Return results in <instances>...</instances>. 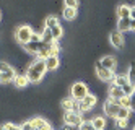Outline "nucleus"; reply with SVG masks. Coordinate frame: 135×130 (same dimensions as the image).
I'll list each match as a JSON object with an SVG mask.
<instances>
[{"label":"nucleus","mask_w":135,"mask_h":130,"mask_svg":"<svg viewBox=\"0 0 135 130\" xmlns=\"http://www.w3.org/2000/svg\"><path fill=\"white\" fill-rule=\"evenodd\" d=\"M46 72H49L46 67V60L42 59H34L31 62V65L28 67V72H26V76L31 83H39L41 80L44 78Z\"/></svg>","instance_id":"obj_1"},{"label":"nucleus","mask_w":135,"mask_h":130,"mask_svg":"<svg viewBox=\"0 0 135 130\" xmlns=\"http://www.w3.org/2000/svg\"><path fill=\"white\" fill-rule=\"evenodd\" d=\"M33 28L31 26H28V25H23V26H18L16 28V31H15V39L18 42H20L21 46L28 44V42H31V39H33Z\"/></svg>","instance_id":"obj_2"},{"label":"nucleus","mask_w":135,"mask_h":130,"mask_svg":"<svg viewBox=\"0 0 135 130\" xmlns=\"http://www.w3.org/2000/svg\"><path fill=\"white\" fill-rule=\"evenodd\" d=\"M88 94H90V89L86 86V83H83V81H75L70 88V96L73 99H76V101H81V99Z\"/></svg>","instance_id":"obj_3"},{"label":"nucleus","mask_w":135,"mask_h":130,"mask_svg":"<svg viewBox=\"0 0 135 130\" xmlns=\"http://www.w3.org/2000/svg\"><path fill=\"white\" fill-rule=\"evenodd\" d=\"M119 111H120V104L117 103V101H114V99H108V101L104 103V106H103V112H104V115L106 117H111V119H117V115H119Z\"/></svg>","instance_id":"obj_4"},{"label":"nucleus","mask_w":135,"mask_h":130,"mask_svg":"<svg viewBox=\"0 0 135 130\" xmlns=\"http://www.w3.org/2000/svg\"><path fill=\"white\" fill-rule=\"evenodd\" d=\"M96 76H98L101 81H108V83H112L114 81V78H115V73H114V70H109V68H106L99 64V60L96 62Z\"/></svg>","instance_id":"obj_5"},{"label":"nucleus","mask_w":135,"mask_h":130,"mask_svg":"<svg viewBox=\"0 0 135 130\" xmlns=\"http://www.w3.org/2000/svg\"><path fill=\"white\" fill-rule=\"evenodd\" d=\"M0 70H2V75H0V81H2V83L15 81L16 72H15V68L12 65H8L7 62H2V64H0Z\"/></svg>","instance_id":"obj_6"},{"label":"nucleus","mask_w":135,"mask_h":130,"mask_svg":"<svg viewBox=\"0 0 135 130\" xmlns=\"http://www.w3.org/2000/svg\"><path fill=\"white\" fill-rule=\"evenodd\" d=\"M83 122H85V119H83L81 114H76V112H72V111L64 112V124L72 125V127H80Z\"/></svg>","instance_id":"obj_7"},{"label":"nucleus","mask_w":135,"mask_h":130,"mask_svg":"<svg viewBox=\"0 0 135 130\" xmlns=\"http://www.w3.org/2000/svg\"><path fill=\"white\" fill-rule=\"evenodd\" d=\"M96 103H98V98H96V94L90 93L88 96H85L81 101H80V106H81V114H83V112H90L91 109L96 106Z\"/></svg>","instance_id":"obj_8"},{"label":"nucleus","mask_w":135,"mask_h":130,"mask_svg":"<svg viewBox=\"0 0 135 130\" xmlns=\"http://www.w3.org/2000/svg\"><path fill=\"white\" fill-rule=\"evenodd\" d=\"M44 46H46V42H42V41H31V42L25 44L23 49H25V52H28V54H31V55H36V57H37V54L42 51Z\"/></svg>","instance_id":"obj_9"},{"label":"nucleus","mask_w":135,"mask_h":130,"mask_svg":"<svg viewBox=\"0 0 135 130\" xmlns=\"http://www.w3.org/2000/svg\"><path fill=\"white\" fill-rule=\"evenodd\" d=\"M109 42L115 49H122L124 47V36H122V33L119 31V29L111 31V34H109Z\"/></svg>","instance_id":"obj_10"},{"label":"nucleus","mask_w":135,"mask_h":130,"mask_svg":"<svg viewBox=\"0 0 135 130\" xmlns=\"http://www.w3.org/2000/svg\"><path fill=\"white\" fill-rule=\"evenodd\" d=\"M124 96H125L124 89H122L120 86H117V85H114V83H112V85H111V88H109V98L119 103V99H122Z\"/></svg>","instance_id":"obj_11"},{"label":"nucleus","mask_w":135,"mask_h":130,"mask_svg":"<svg viewBox=\"0 0 135 130\" xmlns=\"http://www.w3.org/2000/svg\"><path fill=\"white\" fill-rule=\"evenodd\" d=\"M132 21H133L132 18H119L117 29H119L120 33H124V31H132Z\"/></svg>","instance_id":"obj_12"},{"label":"nucleus","mask_w":135,"mask_h":130,"mask_svg":"<svg viewBox=\"0 0 135 130\" xmlns=\"http://www.w3.org/2000/svg\"><path fill=\"white\" fill-rule=\"evenodd\" d=\"M99 64L103 67H106V68H109V70H115L117 60H115V57H112V55H104L101 60H99Z\"/></svg>","instance_id":"obj_13"},{"label":"nucleus","mask_w":135,"mask_h":130,"mask_svg":"<svg viewBox=\"0 0 135 130\" xmlns=\"http://www.w3.org/2000/svg\"><path fill=\"white\" fill-rule=\"evenodd\" d=\"M60 65V60H59V55H51L46 59V67L49 72H54V70H57V67Z\"/></svg>","instance_id":"obj_14"},{"label":"nucleus","mask_w":135,"mask_h":130,"mask_svg":"<svg viewBox=\"0 0 135 130\" xmlns=\"http://www.w3.org/2000/svg\"><path fill=\"white\" fill-rule=\"evenodd\" d=\"M117 15H119V18H132V7L120 3L117 7Z\"/></svg>","instance_id":"obj_15"},{"label":"nucleus","mask_w":135,"mask_h":130,"mask_svg":"<svg viewBox=\"0 0 135 130\" xmlns=\"http://www.w3.org/2000/svg\"><path fill=\"white\" fill-rule=\"evenodd\" d=\"M31 81L28 80V76L26 75H16V78H15V81H13V85L16 86V88H20V89H23V88H26L28 85H30Z\"/></svg>","instance_id":"obj_16"},{"label":"nucleus","mask_w":135,"mask_h":130,"mask_svg":"<svg viewBox=\"0 0 135 130\" xmlns=\"http://www.w3.org/2000/svg\"><path fill=\"white\" fill-rule=\"evenodd\" d=\"M78 15V8H72V7H64V18L67 21H72Z\"/></svg>","instance_id":"obj_17"},{"label":"nucleus","mask_w":135,"mask_h":130,"mask_svg":"<svg viewBox=\"0 0 135 130\" xmlns=\"http://www.w3.org/2000/svg\"><path fill=\"white\" fill-rule=\"evenodd\" d=\"M91 124H93V127L96 130H104L106 128V119L103 115H94L91 119Z\"/></svg>","instance_id":"obj_18"},{"label":"nucleus","mask_w":135,"mask_h":130,"mask_svg":"<svg viewBox=\"0 0 135 130\" xmlns=\"http://www.w3.org/2000/svg\"><path fill=\"white\" fill-rule=\"evenodd\" d=\"M114 85H117V86H120V88H124L125 85H129L130 81H129V75L127 73H120V75H115V78H114V81H112Z\"/></svg>","instance_id":"obj_19"},{"label":"nucleus","mask_w":135,"mask_h":130,"mask_svg":"<svg viewBox=\"0 0 135 130\" xmlns=\"http://www.w3.org/2000/svg\"><path fill=\"white\" fill-rule=\"evenodd\" d=\"M41 41L42 42H46V44H52L55 39H54V36H52V31L49 28H44L42 29V33H41Z\"/></svg>","instance_id":"obj_20"},{"label":"nucleus","mask_w":135,"mask_h":130,"mask_svg":"<svg viewBox=\"0 0 135 130\" xmlns=\"http://www.w3.org/2000/svg\"><path fill=\"white\" fill-rule=\"evenodd\" d=\"M30 121H31L33 127H34V128H37V130L44 128V127H46L47 124H49V122H47V121H46L44 117H33V119H30Z\"/></svg>","instance_id":"obj_21"},{"label":"nucleus","mask_w":135,"mask_h":130,"mask_svg":"<svg viewBox=\"0 0 135 130\" xmlns=\"http://www.w3.org/2000/svg\"><path fill=\"white\" fill-rule=\"evenodd\" d=\"M60 107L64 109V112L72 111V107H73V98L70 96L69 99H62V101H60Z\"/></svg>","instance_id":"obj_22"},{"label":"nucleus","mask_w":135,"mask_h":130,"mask_svg":"<svg viewBox=\"0 0 135 130\" xmlns=\"http://www.w3.org/2000/svg\"><path fill=\"white\" fill-rule=\"evenodd\" d=\"M129 122H130V119H115L114 121L115 128H119V130H125L129 127Z\"/></svg>","instance_id":"obj_23"},{"label":"nucleus","mask_w":135,"mask_h":130,"mask_svg":"<svg viewBox=\"0 0 135 130\" xmlns=\"http://www.w3.org/2000/svg\"><path fill=\"white\" fill-rule=\"evenodd\" d=\"M55 26H59V20H57L55 16H47L46 18V28H49V29H52V28H55Z\"/></svg>","instance_id":"obj_24"},{"label":"nucleus","mask_w":135,"mask_h":130,"mask_svg":"<svg viewBox=\"0 0 135 130\" xmlns=\"http://www.w3.org/2000/svg\"><path fill=\"white\" fill-rule=\"evenodd\" d=\"M51 31H52V36H54L55 41H59V39L64 36V28H62L60 25H59V26H55V28H52Z\"/></svg>","instance_id":"obj_25"},{"label":"nucleus","mask_w":135,"mask_h":130,"mask_svg":"<svg viewBox=\"0 0 135 130\" xmlns=\"http://www.w3.org/2000/svg\"><path fill=\"white\" fill-rule=\"evenodd\" d=\"M119 104H120V107L132 109V98L130 96H124L122 99H119Z\"/></svg>","instance_id":"obj_26"},{"label":"nucleus","mask_w":135,"mask_h":130,"mask_svg":"<svg viewBox=\"0 0 135 130\" xmlns=\"http://www.w3.org/2000/svg\"><path fill=\"white\" fill-rule=\"evenodd\" d=\"M130 112H132V109H127V107H120V111H119V115H117V119H130Z\"/></svg>","instance_id":"obj_27"},{"label":"nucleus","mask_w":135,"mask_h":130,"mask_svg":"<svg viewBox=\"0 0 135 130\" xmlns=\"http://www.w3.org/2000/svg\"><path fill=\"white\" fill-rule=\"evenodd\" d=\"M122 89H124L125 96H130V98H132V96H133V93H135V86H133V85H130V83H129V85H125Z\"/></svg>","instance_id":"obj_28"},{"label":"nucleus","mask_w":135,"mask_h":130,"mask_svg":"<svg viewBox=\"0 0 135 130\" xmlns=\"http://www.w3.org/2000/svg\"><path fill=\"white\" fill-rule=\"evenodd\" d=\"M78 130H96L94 127H93V124H91V121H85L80 127H78Z\"/></svg>","instance_id":"obj_29"},{"label":"nucleus","mask_w":135,"mask_h":130,"mask_svg":"<svg viewBox=\"0 0 135 130\" xmlns=\"http://www.w3.org/2000/svg\"><path fill=\"white\" fill-rule=\"evenodd\" d=\"M20 127H21V130H34V127H33L31 121H25V122H21V124H20Z\"/></svg>","instance_id":"obj_30"},{"label":"nucleus","mask_w":135,"mask_h":130,"mask_svg":"<svg viewBox=\"0 0 135 130\" xmlns=\"http://www.w3.org/2000/svg\"><path fill=\"white\" fill-rule=\"evenodd\" d=\"M78 0H65V7H72V8H78Z\"/></svg>","instance_id":"obj_31"},{"label":"nucleus","mask_w":135,"mask_h":130,"mask_svg":"<svg viewBox=\"0 0 135 130\" xmlns=\"http://www.w3.org/2000/svg\"><path fill=\"white\" fill-rule=\"evenodd\" d=\"M60 130H72V125H67V124H64V125L60 127Z\"/></svg>","instance_id":"obj_32"},{"label":"nucleus","mask_w":135,"mask_h":130,"mask_svg":"<svg viewBox=\"0 0 135 130\" xmlns=\"http://www.w3.org/2000/svg\"><path fill=\"white\" fill-rule=\"evenodd\" d=\"M132 111L135 112V96H132Z\"/></svg>","instance_id":"obj_33"},{"label":"nucleus","mask_w":135,"mask_h":130,"mask_svg":"<svg viewBox=\"0 0 135 130\" xmlns=\"http://www.w3.org/2000/svg\"><path fill=\"white\" fill-rule=\"evenodd\" d=\"M132 31H135V20L132 21Z\"/></svg>","instance_id":"obj_34"},{"label":"nucleus","mask_w":135,"mask_h":130,"mask_svg":"<svg viewBox=\"0 0 135 130\" xmlns=\"http://www.w3.org/2000/svg\"><path fill=\"white\" fill-rule=\"evenodd\" d=\"M132 8H133V12H135V7H132Z\"/></svg>","instance_id":"obj_35"},{"label":"nucleus","mask_w":135,"mask_h":130,"mask_svg":"<svg viewBox=\"0 0 135 130\" xmlns=\"http://www.w3.org/2000/svg\"><path fill=\"white\" fill-rule=\"evenodd\" d=\"M132 130H135V125H133V128H132Z\"/></svg>","instance_id":"obj_36"},{"label":"nucleus","mask_w":135,"mask_h":130,"mask_svg":"<svg viewBox=\"0 0 135 130\" xmlns=\"http://www.w3.org/2000/svg\"><path fill=\"white\" fill-rule=\"evenodd\" d=\"M34 130H37V128H34Z\"/></svg>","instance_id":"obj_37"}]
</instances>
